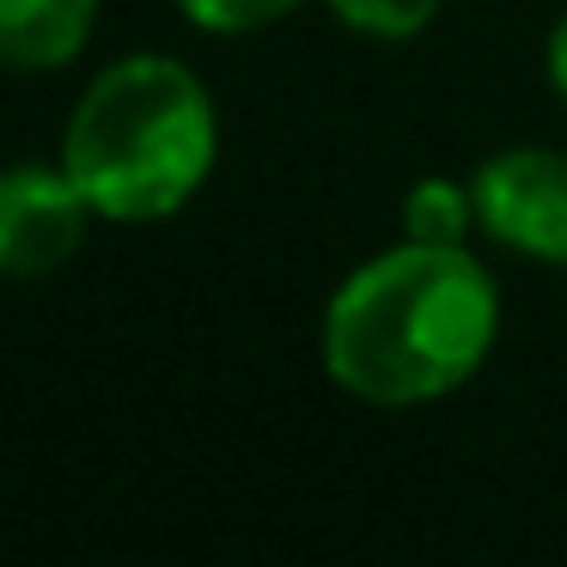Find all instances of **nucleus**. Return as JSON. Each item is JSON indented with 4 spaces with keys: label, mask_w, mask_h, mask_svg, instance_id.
I'll use <instances>...</instances> for the list:
<instances>
[{
    "label": "nucleus",
    "mask_w": 567,
    "mask_h": 567,
    "mask_svg": "<svg viewBox=\"0 0 567 567\" xmlns=\"http://www.w3.org/2000/svg\"><path fill=\"white\" fill-rule=\"evenodd\" d=\"M501 342V287L470 245H403L367 257L330 293L318 354L336 391L367 409H427L464 391Z\"/></svg>",
    "instance_id": "obj_1"
},
{
    "label": "nucleus",
    "mask_w": 567,
    "mask_h": 567,
    "mask_svg": "<svg viewBox=\"0 0 567 567\" xmlns=\"http://www.w3.org/2000/svg\"><path fill=\"white\" fill-rule=\"evenodd\" d=\"M476 233V196L457 177H421L403 196V238L415 245H464Z\"/></svg>",
    "instance_id": "obj_6"
},
{
    "label": "nucleus",
    "mask_w": 567,
    "mask_h": 567,
    "mask_svg": "<svg viewBox=\"0 0 567 567\" xmlns=\"http://www.w3.org/2000/svg\"><path fill=\"white\" fill-rule=\"evenodd\" d=\"M220 159V104L189 62L135 50L99 68L62 128V165L111 226H159L202 196Z\"/></svg>",
    "instance_id": "obj_2"
},
{
    "label": "nucleus",
    "mask_w": 567,
    "mask_h": 567,
    "mask_svg": "<svg viewBox=\"0 0 567 567\" xmlns=\"http://www.w3.org/2000/svg\"><path fill=\"white\" fill-rule=\"evenodd\" d=\"M99 25V0H0V68L62 74L80 62Z\"/></svg>",
    "instance_id": "obj_5"
},
{
    "label": "nucleus",
    "mask_w": 567,
    "mask_h": 567,
    "mask_svg": "<svg viewBox=\"0 0 567 567\" xmlns=\"http://www.w3.org/2000/svg\"><path fill=\"white\" fill-rule=\"evenodd\" d=\"M549 86L561 92V104H567V13L555 19V31H549Z\"/></svg>",
    "instance_id": "obj_9"
},
{
    "label": "nucleus",
    "mask_w": 567,
    "mask_h": 567,
    "mask_svg": "<svg viewBox=\"0 0 567 567\" xmlns=\"http://www.w3.org/2000/svg\"><path fill=\"white\" fill-rule=\"evenodd\" d=\"M306 0H177V13L208 38H250V31L281 25L287 13H299Z\"/></svg>",
    "instance_id": "obj_8"
},
{
    "label": "nucleus",
    "mask_w": 567,
    "mask_h": 567,
    "mask_svg": "<svg viewBox=\"0 0 567 567\" xmlns=\"http://www.w3.org/2000/svg\"><path fill=\"white\" fill-rule=\"evenodd\" d=\"M330 13L372 43H409L440 19V0H330Z\"/></svg>",
    "instance_id": "obj_7"
},
{
    "label": "nucleus",
    "mask_w": 567,
    "mask_h": 567,
    "mask_svg": "<svg viewBox=\"0 0 567 567\" xmlns=\"http://www.w3.org/2000/svg\"><path fill=\"white\" fill-rule=\"evenodd\" d=\"M92 202L62 159H13L0 165V275L43 281L68 269L92 233Z\"/></svg>",
    "instance_id": "obj_4"
},
{
    "label": "nucleus",
    "mask_w": 567,
    "mask_h": 567,
    "mask_svg": "<svg viewBox=\"0 0 567 567\" xmlns=\"http://www.w3.org/2000/svg\"><path fill=\"white\" fill-rule=\"evenodd\" d=\"M476 226L501 250L567 269V147H501L470 172Z\"/></svg>",
    "instance_id": "obj_3"
}]
</instances>
